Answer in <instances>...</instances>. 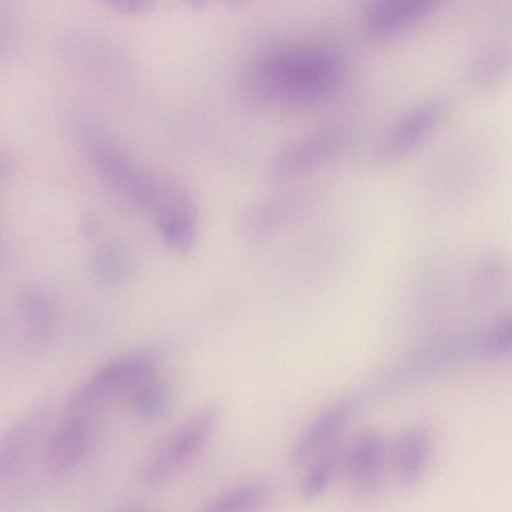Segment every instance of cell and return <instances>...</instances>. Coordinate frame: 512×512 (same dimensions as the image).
Instances as JSON below:
<instances>
[{"instance_id":"1","label":"cell","mask_w":512,"mask_h":512,"mask_svg":"<svg viewBox=\"0 0 512 512\" xmlns=\"http://www.w3.org/2000/svg\"><path fill=\"white\" fill-rule=\"evenodd\" d=\"M341 77V61L332 50L317 45H287L258 60L245 90L259 102L303 106L332 94Z\"/></svg>"},{"instance_id":"2","label":"cell","mask_w":512,"mask_h":512,"mask_svg":"<svg viewBox=\"0 0 512 512\" xmlns=\"http://www.w3.org/2000/svg\"><path fill=\"white\" fill-rule=\"evenodd\" d=\"M81 139L102 178L137 207L157 213L174 186L166 188L96 128H81Z\"/></svg>"},{"instance_id":"3","label":"cell","mask_w":512,"mask_h":512,"mask_svg":"<svg viewBox=\"0 0 512 512\" xmlns=\"http://www.w3.org/2000/svg\"><path fill=\"white\" fill-rule=\"evenodd\" d=\"M219 420V410L208 404L192 414L142 464L141 481L147 485L164 483L190 464L205 448Z\"/></svg>"},{"instance_id":"4","label":"cell","mask_w":512,"mask_h":512,"mask_svg":"<svg viewBox=\"0 0 512 512\" xmlns=\"http://www.w3.org/2000/svg\"><path fill=\"white\" fill-rule=\"evenodd\" d=\"M154 372V361L145 353L119 356L100 366L72 392L66 411L97 415L110 400L125 397L139 380Z\"/></svg>"},{"instance_id":"5","label":"cell","mask_w":512,"mask_h":512,"mask_svg":"<svg viewBox=\"0 0 512 512\" xmlns=\"http://www.w3.org/2000/svg\"><path fill=\"white\" fill-rule=\"evenodd\" d=\"M352 130L332 125L319 128L294 140L279 150L270 163L272 175L289 179L330 163L351 145Z\"/></svg>"},{"instance_id":"6","label":"cell","mask_w":512,"mask_h":512,"mask_svg":"<svg viewBox=\"0 0 512 512\" xmlns=\"http://www.w3.org/2000/svg\"><path fill=\"white\" fill-rule=\"evenodd\" d=\"M447 110V101L434 98L413 107L398 118L378 140L373 159L391 165L418 149L436 130Z\"/></svg>"},{"instance_id":"7","label":"cell","mask_w":512,"mask_h":512,"mask_svg":"<svg viewBox=\"0 0 512 512\" xmlns=\"http://www.w3.org/2000/svg\"><path fill=\"white\" fill-rule=\"evenodd\" d=\"M97 415L65 412L49 435L43 465L52 475H63L77 467L91 451L96 437Z\"/></svg>"},{"instance_id":"8","label":"cell","mask_w":512,"mask_h":512,"mask_svg":"<svg viewBox=\"0 0 512 512\" xmlns=\"http://www.w3.org/2000/svg\"><path fill=\"white\" fill-rule=\"evenodd\" d=\"M386 445L373 429L360 431L343 450L341 469L352 496L371 495L378 487L386 463Z\"/></svg>"},{"instance_id":"9","label":"cell","mask_w":512,"mask_h":512,"mask_svg":"<svg viewBox=\"0 0 512 512\" xmlns=\"http://www.w3.org/2000/svg\"><path fill=\"white\" fill-rule=\"evenodd\" d=\"M309 204V197L299 192L274 196L252 204L238 217V233L248 240L267 237L301 217L308 210Z\"/></svg>"},{"instance_id":"10","label":"cell","mask_w":512,"mask_h":512,"mask_svg":"<svg viewBox=\"0 0 512 512\" xmlns=\"http://www.w3.org/2000/svg\"><path fill=\"white\" fill-rule=\"evenodd\" d=\"M355 407L352 399H342L318 412L295 438L289 453L291 463L301 465L333 442L349 422Z\"/></svg>"},{"instance_id":"11","label":"cell","mask_w":512,"mask_h":512,"mask_svg":"<svg viewBox=\"0 0 512 512\" xmlns=\"http://www.w3.org/2000/svg\"><path fill=\"white\" fill-rule=\"evenodd\" d=\"M443 0H369L366 8V33L380 40L393 36L421 19Z\"/></svg>"},{"instance_id":"12","label":"cell","mask_w":512,"mask_h":512,"mask_svg":"<svg viewBox=\"0 0 512 512\" xmlns=\"http://www.w3.org/2000/svg\"><path fill=\"white\" fill-rule=\"evenodd\" d=\"M158 230L165 246L178 254L189 252L196 238V217L193 201L181 187H175L157 212Z\"/></svg>"},{"instance_id":"13","label":"cell","mask_w":512,"mask_h":512,"mask_svg":"<svg viewBox=\"0 0 512 512\" xmlns=\"http://www.w3.org/2000/svg\"><path fill=\"white\" fill-rule=\"evenodd\" d=\"M430 451L429 432L421 425L406 427L397 435L391 457L399 485L410 488L422 480L429 465Z\"/></svg>"},{"instance_id":"14","label":"cell","mask_w":512,"mask_h":512,"mask_svg":"<svg viewBox=\"0 0 512 512\" xmlns=\"http://www.w3.org/2000/svg\"><path fill=\"white\" fill-rule=\"evenodd\" d=\"M45 419L33 410L0 433V483L15 475L26 463Z\"/></svg>"},{"instance_id":"15","label":"cell","mask_w":512,"mask_h":512,"mask_svg":"<svg viewBox=\"0 0 512 512\" xmlns=\"http://www.w3.org/2000/svg\"><path fill=\"white\" fill-rule=\"evenodd\" d=\"M17 308L28 342L35 347L46 346L54 337L57 326L51 297L39 286L29 285L20 291Z\"/></svg>"},{"instance_id":"16","label":"cell","mask_w":512,"mask_h":512,"mask_svg":"<svg viewBox=\"0 0 512 512\" xmlns=\"http://www.w3.org/2000/svg\"><path fill=\"white\" fill-rule=\"evenodd\" d=\"M126 403L134 415L146 421L162 418L169 409V394L156 372L139 380L126 394Z\"/></svg>"},{"instance_id":"17","label":"cell","mask_w":512,"mask_h":512,"mask_svg":"<svg viewBox=\"0 0 512 512\" xmlns=\"http://www.w3.org/2000/svg\"><path fill=\"white\" fill-rule=\"evenodd\" d=\"M303 476L299 492L307 500L322 495L341 469L343 449L336 440L323 447Z\"/></svg>"},{"instance_id":"18","label":"cell","mask_w":512,"mask_h":512,"mask_svg":"<svg viewBox=\"0 0 512 512\" xmlns=\"http://www.w3.org/2000/svg\"><path fill=\"white\" fill-rule=\"evenodd\" d=\"M273 493L270 483L251 480L237 484L218 495L208 504V511L238 512L253 509L266 502Z\"/></svg>"},{"instance_id":"19","label":"cell","mask_w":512,"mask_h":512,"mask_svg":"<svg viewBox=\"0 0 512 512\" xmlns=\"http://www.w3.org/2000/svg\"><path fill=\"white\" fill-rule=\"evenodd\" d=\"M92 270L98 282L103 285H114L121 282L129 273V260L119 245L105 242L94 253Z\"/></svg>"},{"instance_id":"20","label":"cell","mask_w":512,"mask_h":512,"mask_svg":"<svg viewBox=\"0 0 512 512\" xmlns=\"http://www.w3.org/2000/svg\"><path fill=\"white\" fill-rule=\"evenodd\" d=\"M512 345V324L510 315H504L491 324L479 341V352L490 360L506 357Z\"/></svg>"},{"instance_id":"21","label":"cell","mask_w":512,"mask_h":512,"mask_svg":"<svg viewBox=\"0 0 512 512\" xmlns=\"http://www.w3.org/2000/svg\"><path fill=\"white\" fill-rule=\"evenodd\" d=\"M109 6L126 14H136L147 11L152 6V0H104Z\"/></svg>"},{"instance_id":"22","label":"cell","mask_w":512,"mask_h":512,"mask_svg":"<svg viewBox=\"0 0 512 512\" xmlns=\"http://www.w3.org/2000/svg\"><path fill=\"white\" fill-rule=\"evenodd\" d=\"M81 232L86 239H92L95 237L98 231V220L96 216L90 212L85 213L81 217Z\"/></svg>"},{"instance_id":"23","label":"cell","mask_w":512,"mask_h":512,"mask_svg":"<svg viewBox=\"0 0 512 512\" xmlns=\"http://www.w3.org/2000/svg\"><path fill=\"white\" fill-rule=\"evenodd\" d=\"M189 5H191L194 8H202L205 7L206 0H185Z\"/></svg>"},{"instance_id":"24","label":"cell","mask_w":512,"mask_h":512,"mask_svg":"<svg viewBox=\"0 0 512 512\" xmlns=\"http://www.w3.org/2000/svg\"><path fill=\"white\" fill-rule=\"evenodd\" d=\"M223 1H225L229 5H232V4L236 5L238 2H240L242 0H223Z\"/></svg>"}]
</instances>
